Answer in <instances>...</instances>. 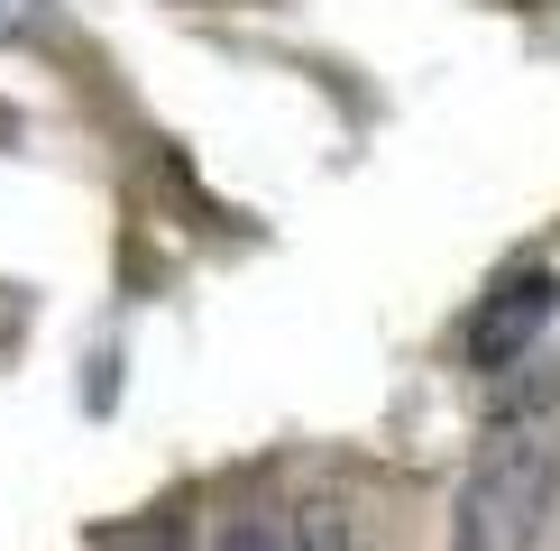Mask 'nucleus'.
<instances>
[{"mask_svg":"<svg viewBox=\"0 0 560 551\" xmlns=\"http://www.w3.org/2000/svg\"><path fill=\"white\" fill-rule=\"evenodd\" d=\"M551 313H560V276H551V267L505 276V285L469 313V367H478V377H505V367H524V359H533V340L551 331Z\"/></svg>","mask_w":560,"mask_h":551,"instance_id":"obj_2","label":"nucleus"},{"mask_svg":"<svg viewBox=\"0 0 560 551\" xmlns=\"http://www.w3.org/2000/svg\"><path fill=\"white\" fill-rule=\"evenodd\" d=\"M129 551H184V524H175V515H156V524H138V534H129Z\"/></svg>","mask_w":560,"mask_h":551,"instance_id":"obj_6","label":"nucleus"},{"mask_svg":"<svg viewBox=\"0 0 560 551\" xmlns=\"http://www.w3.org/2000/svg\"><path fill=\"white\" fill-rule=\"evenodd\" d=\"M46 10H56V0H0V46L37 37V28H46Z\"/></svg>","mask_w":560,"mask_h":551,"instance_id":"obj_5","label":"nucleus"},{"mask_svg":"<svg viewBox=\"0 0 560 551\" xmlns=\"http://www.w3.org/2000/svg\"><path fill=\"white\" fill-rule=\"evenodd\" d=\"M560 488V386L533 377L487 413L451 505V551H533Z\"/></svg>","mask_w":560,"mask_h":551,"instance_id":"obj_1","label":"nucleus"},{"mask_svg":"<svg viewBox=\"0 0 560 551\" xmlns=\"http://www.w3.org/2000/svg\"><path fill=\"white\" fill-rule=\"evenodd\" d=\"M212 551H285V534H276V515H230L212 534Z\"/></svg>","mask_w":560,"mask_h":551,"instance_id":"obj_4","label":"nucleus"},{"mask_svg":"<svg viewBox=\"0 0 560 551\" xmlns=\"http://www.w3.org/2000/svg\"><path fill=\"white\" fill-rule=\"evenodd\" d=\"M285 551H359V534H349V505H340V496H313V505L294 515Z\"/></svg>","mask_w":560,"mask_h":551,"instance_id":"obj_3","label":"nucleus"}]
</instances>
